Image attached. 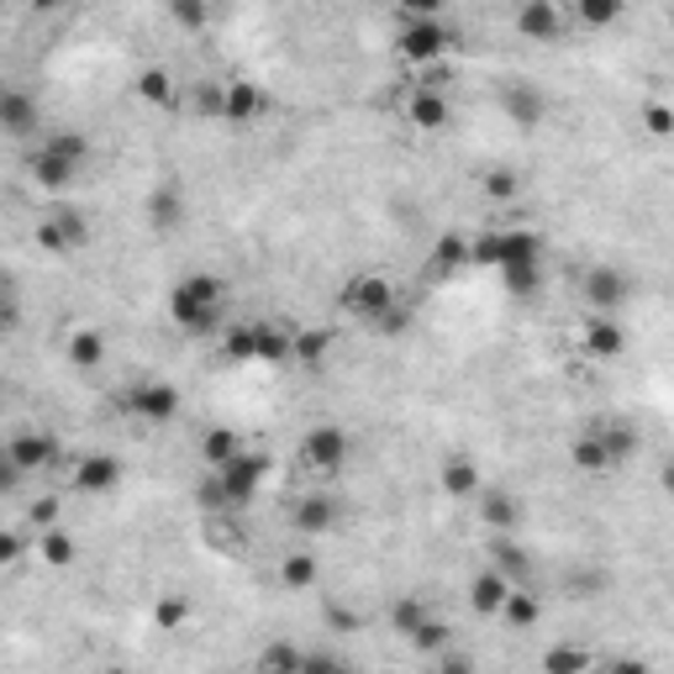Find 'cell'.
Segmentation results:
<instances>
[{
    "label": "cell",
    "instance_id": "6da1fadb",
    "mask_svg": "<svg viewBox=\"0 0 674 674\" xmlns=\"http://www.w3.org/2000/svg\"><path fill=\"white\" fill-rule=\"evenodd\" d=\"M221 301H227V285L217 274H191L168 290V316L185 327V333H211L221 322Z\"/></svg>",
    "mask_w": 674,
    "mask_h": 674
},
{
    "label": "cell",
    "instance_id": "7a4b0ae2",
    "mask_svg": "<svg viewBox=\"0 0 674 674\" xmlns=\"http://www.w3.org/2000/svg\"><path fill=\"white\" fill-rule=\"evenodd\" d=\"M221 348L242 363H280L290 359V348H295V333H280L274 322H238V327H227L221 337Z\"/></svg>",
    "mask_w": 674,
    "mask_h": 674
},
{
    "label": "cell",
    "instance_id": "3957f363",
    "mask_svg": "<svg viewBox=\"0 0 674 674\" xmlns=\"http://www.w3.org/2000/svg\"><path fill=\"white\" fill-rule=\"evenodd\" d=\"M579 295H585V306L596 316H611L632 301V280H627L617 264H590L579 274Z\"/></svg>",
    "mask_w": 674,
    "mask_h": 674
},
{
    "label": "cell",
    "instance_id": "277c9868",
    "mask_svg": "<svg viewBox=\"0 0 674 674\" xmlns=\"http://www.w3.org/2000/svg\"><path fill=\"white\" fill-rule=\"evenodd\" d=\"M343 306L359 316V322H380V316L395 312V285H390L385 274H359V280H348L343 285Z\"/></svg>",
    "mask_w": 674,
    "mask_h": 674
},
{
    "label": "cell",
    "instance_id": "5b68a950",
    "mask_svg": "<svg viewBox=\"0 0 674 674\" xmlns=\"http://www.w3.org/2000/svg\"><path fill=\"white\" fill-rule=\"evenodd\" d=\"M121 401H127V411H132L138 422H148V427H164V422L180 416V390L168 385V380H138Z\"/></svg>",
    "mask_w": 674,
    "mask_h": 674
},
{
    "label": "cell",
    "instance_id": "8992f818",
    "mask_svg": "<svg viewBox=\"0 0 674 674\" xmlns=\"http://www.w3.org/2000/svg\"><path fill=\"white\" fill-rule=\"evenodd\" d=\"M301 464H306L312 475H337V469L348 464V433H343L337 422L312 427V433H306V443H301Z\"/></svg>",
    "mask_w": 674,
    "mask_h": 674
},
{
    "label": "cell",
    "instance_id": "52a82bcc",
    "mask_svg": "<svg viewBox=\"0 0 674 674\" xmlns=\"http://www.w3.org/2000/svg\"><path fill=\"white\" fill-rule=\"evenodd\" d=\"M448 26L437 22V17H422V22H406L401 26V37H395V48H401V58H411V64H433V58H443L448 53Z\"/></svg>",
    "mask_w": 674,
    "mask_h": 674
},
{
    "label": "cell",
    "instance_id": "ba28073f",
    "mask_svg": "<svg viewBox=\"0 0 674 674\" xmlns=\"http://www.w3.org/2000/svg\"><path fill=\"white\" fill-rule=\"evenodd\" d=\"M6 464L22 469V475H37V469H53L58 464V437L48 433H17L6 443Z\"/></svg>",
    "mask_w": 674,
    "mask_h": 674
},
{
    "label": "cell",
    "instance_id": "9c48e42d",
    "mask_svg": "<svg viewBox=\"0 0 674 674\" xmlns=\"http://www.w3.org/2000/svg\"><path fill=\"white\" fill-rule=\"evenodd\" d=\"M264 469H269V458L264 454H248L242 448L227 469H217V480L227 485V496H232V506H248L253 496H259V485H264Z\"/></svg>",
    "mask_w": 674,
    "mask_h": 674
},
{
    "label": "cell",
    "instance_id": "30bf717a",
    "mask_svg": "<svg viewBox=\"0 0 674 674\" xmlns=\"http://www.w3.org/2000/svg\"><path fill=\"white\" fill-rule=\"evenodd\" d=\"M264 111H269V96L259 90V85H248V79H227V85H221V121L253 127Z\"/></svg>",
    "mask_w": 674,
    "mask_h": 674
},
{
    "label": "cell",
    "instance_id": "8fae6325",
    "mask_svg": "<svg viewBox=\"0 0 674 674\" xmlns=\"http://www.w3.org/2000/svg\"><path fill=\"white\" fill-rule=\"evenodd\" d=\"M117 485H121L117 454H85L74 464V490H85V496H106V490H117Z\"/></svg>",
    "mask_w": 674,
    "mask_h": 674
},
{
    "label": "cell",
    "instance_id": "7c38bea8",
    "mask_svg": "<svg viewBox=\"0 0 674 674\" xmlns=\"http://www.w3.org/2000/svg\"><path fill=\"white\" fill-rule=\"evenodd\" d=\"M485 554H490V569H496V575H506L511 585H517V590H528V579H532V558L522 554V543H517L511 532H496Z\"/></svg>",
    "mask_w": 674,
    "mask_h": 674
},
{
    "label": "cell",
    "instance_id": "4fadbf2b",
    "mask_svg": "<svg viewBox=\"0 0 674 674\" xmlns=\"http://www.w3.org/2000/svg\"><path fill=\"white\" fill-rule=\"evenodd\" d=\"M579 343H585V354L590 359H617L627 348V333H622V322L617 316H585V327H579Z\"/></svg>",
    "mask_w": 674,
    "mask_h": 674
},
{
    "label": "cell",
    "instance_id": "5bb4252c",
    "mask_svg": "<svg viewBox=\"0 0 674 674\" xmlns=\"http://www.w3.org/2000/svg\"><path fill=\"white\" fill-rule=\"evenodd\" d=\"M501 106H506V117L517 121V127H537V121L548 117V96H543L532 79H517V85H506V90H501Z\"/></svg>",
    "mask_w": 674,
    "mask_h": 674
},
{
    "label": "cell",
    "instance_id": "9a60e30c",
    "mask_svg": "<svg viewBox=\"0 0 674 674\" xmlns=\"http://www.w3.org/2000/svg\"><path fill=\"white\" fill-rule=\"evenodd\" d=\"M517 32L532 37V43H554L564 32V11L554 0H528V6H517Z\"/></svg>",
    "mask_w": 674,
    "mask_h": 674
},
{
    "label": "cell",
    "instance_id": "2e32d148",
    "mask_svg": "<svg viewBox=\"0 0 674 674\" xmlns=\"http://www.w3.org/2000/svg\"><path fill=\"white\" fill-rule=\"evenodd\" d=\"M0 127L11 132V138H32L37 127H43V111H37V100L26 96V90H0Z\"/></svg>",
    "mask_w": 674,
    "mask_h": 674
},
{
    "label": "cell",
    "instance_id": "e0dca14e",
    "mask_svg": "<svg viewBox=\"0 0 674 674\" xmlns=\"http://www.w3.org/2000/svg\"><path fill=\"white\" fill-rule=\"evenodd\" d=\"M290 528L301 537H322V532L337 528V501L333 496H306V501L290 506Z\"/></svg>",
    "mask_w": 674,
    "mask_h": 674
},
{
    "label": "cell",
    "instance_id": "ac0fdd59",
    "mask_svg": "<svg viewBox=\"0 0 674 674\" xmlns=\"http://www.w3.org/2000/svg\"><path fill=\"white\" fill-rule=\"evenodd\" d=\"M406 117H411V127H422V132H443V127H448V96H443L437 85H416L406 100Z\"/></svg>",
    "mask_w": 674,
    "mask_h": 674
},
{
    "label": "cell",
    "instance_id": "d6986e66",
    "mask_svg": "<svg viewBox=\"0 0 674 674\" xmlns=\"http://www.w3.org/2000/svg\"><path fill=\"white\" fill-rule=\"evenodd\" d=\"M79 168H85V164H74L69 153H58L53 143H43L37 153H32V180H37L43 191H64Z\"/></svg>",
    "mask_w": 674,
    "mask_h": 674
},
{
    "label": "cell",
    "instance_id": "ffe728a7",
    "mask_svg": "<svg viewBox=\"0 0 674 674\" xmlns=\"http://www.w3.org/2000/svg\"><path fill=\"white\" fill-rule=\"evenodd\" d=\"M511 590H517V585H511L506 575H496V569H480V575H475V585H469V606H475L480 617H501L506 601H511Z\"/></svg>",
    "mask_w": 674,
    "mask_h": 674
},
{
    "label": "cell",
    "instance_id": "44dd1931",
    "mask_svg": "<svg viewBox=\"0 0 674 674\" xmlns=\"http://www.w3.org/2000/svg\"><path fill=\"white\" fill-rule=\"evenodd\" d=\"M437 480H443V496H454V501H475L480 496V469H475V458H443V469H437Z\"/></svg>",
    "mask_w": 674,
    "mask_h": 674
},
{
    "label": "cell",
    "instance_id": "7402d4cb",
    "mask_svg": "<svg viewBox=\"0 0 674 674\" xmlns=\"http://www.w3.org/2000/svg\"><path fill=\"white\" fill-rule=\"evenodd\" d=\"M306 659L312 653H301L295 643H264L253 653V674H306Z\"/></svg>",
    "mask_w": 674,
    "mask_h": 674
},
{
    "label": "cell",
    "instance_id": "603a6c76",
    "mask_svg": "<svg viewBox=\"0 0 674 674\" xmlns=\"http://www.w3.org/2000/svg\"><path fill=\"white\" fill-rule=\"evenodd\" d=\"M480 517L490 532H511L522 522V506H517L511 490H480Z\"/></svg>",
    "mask_w": 674,
    "mask_h": 674
},
{
    "label": "cell",
    "instance_id": "cb8c5ba5",
    "mask_svg": "<svg viewBox=\"0 0 674 674\" xmlns=\"http://www.w3.org/2000/svg\"><path fill=\"white\" fill-rule=\"evenodd\" d=\"M569 464L585 469V475H606V469H617L611 454H606V437L596 433V427H590V433H579L575 443H569Z\"/></svg>",
    "mask_w": 674,
    "mask_h": 674
},
{
    "label": "cell",
    "instance_id": "d4e9b609",
    "mask_svg": "<svg viewBox=\"0 0 674 674\" xmlns=\"http://www.w3.org/2000/svg\"><path fill=\"white\" fill-rule=\"evenodd\" d=\"M475 259V242H464L458 232H443V238L433 242V274H454V269H464Z\"/></svg>",
    "mask_w": 674,
    "mask_h": 674
},
{
    "label": "cell",
    "instance_id": "484cf974",
    "mask_svg": "<svg viewBox=\"0 0 674 674\" xmlns=\"http://www.w3.org/2000/svg\"><path fill=\"white\" fill-rule=\"evenodd\" d=\"M238 454H242V443H238V433H232V427H211V433L200 437V458H206L211 469H227Z\"/></svg>",
    "mask_w": 674,
    "mask_h": 674
},
{
    "label": "cell",
    "instance_id": "4316f807",
    "mask_svg": "<svg viewBox=\"0 0 674 674\" xmlns=\"http://www.w3.org/2000/svg\"><path fill=\"white\" fill-rule=\"evenodd\" d=\"M337 333H327V327H306V333H295V348H290V359L295 363H322L327 354H333Z\"/></svg>",
    "mask_w": 674,
    "mask_h": 674
},
{
    "label": "cell",
    "instance_id": "83f0119b",
    "mask_svg": "<svg viewBox=\"0 0 674 674\" xmlns=\"http://www.w3.org/2000/svg\"><path fill=\"white\" fill-rule=\"evenodd\" d=\"M37 554H43V564H48V569H69L74 554H79V543H74L64 528H48L43 537H37Z\"/></svg>",
    "mask_w": 674,
    "mask_h": 674
},
{
    "label": "cell",
    "instance_id": "f1b7e54d",
    "mask_svg": "<svg viewBox=\"0 0 674 674\" xmlns=\"http://www.w3.org/2000/svg\"><path fill=\"white\" fill-rule=\"evenodd\" d=\"M132 85H138V96H143L148 106H168V100H174V74H168L164 64H148Z\"/></svg>",
    "mask_w": 674,
    "mask_h": 674
},
{
    "label": "cell",
    "instance_id": "f546056e",
    "mask_svg": "<svg viewBox=\"0 0 674 674\" xmlns=\"http://www.w3.org/2000/svg\"><path fill=\"white\" fill-rule=\"evenodd\" d=\"M100 359H106V337H100L96 327H79V333H69V363H74V369H96Z\"/></svg>",
    "mask_w": 674,
    "mask_h": 674
},
{
    "label": "cell",
    "instance_id": "4dcf8cb0",
    "mask_svg": "<svg viewBox=\"0 0 674 674\" xmlns=\"http://www.w3.org/2000/svg\"><path fill=\"white\" fill-rule=\"evenodd\" d=\"M543 674H590V653L575 643H554L543 653Z\"/></svg>",
    "mask_w": 674,
    "mask_h": 674
},
{
    "label": "cell",
    "instance_id": "1f68e13d",
    "mask_svg": "<svg viewBox=\"0 0 674 674\" xmlns=\"http://www.w3.org/2000/svg\"><path fill=\"white\" fill-rule=\"evenodd\" d=\"M280 585H285V590H312V585H316V558L301 554V548H295V554H285V558H280Z\"/></svg>",
    "mask_w": 674,
    "mask_h": 674
},
{
    "label": "cell",
    "instance_id": "d6a6232c",
    "mask_svg": "<svg viewBox=\"0 0 674 674\" xmlns=\"http://www.w3.org/2000/svg\"><path fill=\"white\" fill-rule=\"evenodd\" d=\"M422 622H433V611H427V601H422V596H401V601L390 606V627H395L401 638H411Z\"/></svg>",
    "mask_w": 674,
    "mask_h": 674
},
{
    "label": "cell",
    "instance_id": "836d02e7",
    "mask_svg": "<svg viewBox=\"0 0 674 674\" xmlns=\"http://www.w3.org/2000/svg\"><path fill=\"white\" fill-rule=\"evenodd\" d=\"M506 627H517V632H528V627H537V617H543V606H537V596L532 590H511V601H506Z\"/></svg>",
    "mask_w": 674,
    "mask_h": 674
},
{
    "label": "cell",
    "instance_id": "e575fe53",
    "mask_svg": "<svg viewBox=\"0 0 674 674\" xmlns=\"http://www.w3.org/2000/svg\"><path fill=\"white\" fill-rule=\"evenodd\" d=\"M596 433L606 437V454H611V464H627V458L638 454V433H632L627 422H601Z\"/></svg>",
    "mask_w": 674,
    "mask_h": 674
},
{
    "label": "cell",
    "instance_id": "d590c367",
    "mask_svg": "<svg viewBox=\"0 0 674 674\" xmlns=\"http://www.w3.org/2000/svg\"><path fill=\"white\" fill-rule=\"evenodd\" d=\"M501 285H506V295H517V301H528V295H537V285H543V264L501 269Z\"/></svg>",
    "mask_w": 674,
    "mask_h": 674
},
{
    "label": "cell",
    "instance_id": "8d00e7d4",
    "mask_svg": "<svg viewBox=\"0 0 674 674\" xmlns=\"http://www.w3.org/2000/svg\"><path fill=\"white\" fill-rule=\"evenodd\" d=\"M148 211H153V227H180V217H185V200H180V191H153Z\"/></svg>",
    "mask_w": 674,
    "mask_h": 674
},
{
    "label": "cell",
    "instance_id": "74e56055",
    "mask_svg": "<svg viewBox=\"0 0 674 674\" xmlns=\"http://www.w3.org/2000/svg\"><path fill=\"white\" fill-rule=\"evenodd\" d=\"M153 622L164 627V632H180V627L191 622V601H185V596H159V606H153Z\"/></svg>",
    "mask_w": 674,
    "mask_h": 674
},
{
    "label": "cell",
    "instance_id": "f35d334b",
    "mask_svg": "<svg viewBox=\"0 0 674 674\" xmlns=\"http://www.w3.org/2000/svg\"><path fill=\"white\" fill-rule=\"evenodd\" d=\"M448 638H454V632H448V622H437V617H433V622L416 627L406 643H411L416 653H437V649H448Z\"/></svg>",
    "mask_w": 674,
    "mask_h": 674
},
{
    "label": "cell",
    "instance_id": "ab89813d",
    "mask_svg": "<svg viewBox=\"0 0 674 674\" xmlns=\"http://www.w3.org/2000/svg\"><path fill=\"white\" fill-rule=\"evenodd\" d=\"M575 17H579L585 26H611L617 17H622V6H617V0H579Z\"/></svg>",
    "mask_w": 674,
    "mask_h": 674
},
{
    "label": "cell",
    "instance_id": "60d3db41",
    "mask_svg": "<svg viewBox=\"0 0 674 674\" xmlns=\"http://www.w3.org/2000/svg\"><path fill=\"white\" fill-rule=\"evenodd\" d=\"M485 195H490V200H517V195H522L517 168H490V174H485Z\"/></svg>",
    "mask_w": 674,
    "mask_h": 674
},
{
    "label": "cell",
    "instance_id": "b9f144b4",
    "mask_svg": "<svg viewBox=\"0 0 674 674\" xmlns=\"http://www.w3.org/2000/svg\"><path fill=\"white\" fill-rule=\"evenodd\" d=\"M37 248H43V253H74V242H69V232H64V221H58V217L37 221Z\"/></svg>",
    "mask_w": 674,
    "mask_h": 674
},
{
    "label": "cell",
    "instance_id": "7bdbcfd3",
    "mask_svg": "<svg viewBox=\"0 0 674 674\" xmlns=\"http://www.w3.org/2000/svg\"><path fill=\"white\" fill-rule=\"evenodd\" d=\"M168 22L185 26V32H195V26L211 22V11H206V6H195V0H168Z\"/></svg>",
    "mask_w": 674,
    "mask_h": 674
},
{
    "label": "cell",
    "instance_id": "ee69618b",
    "mask_svg": "<svg viewBox=\"0 0 674 674\" xmlns=\"http://www.w3.org/2000/svg\"><path fill=\"white\" fill-rule=\"evenodd\" d=\"M58 511H64L58 496H37V501L26 506V522H32L37 532H48V528H58Z\"/></svg>",
    "mask_w": 674,
    "mask_h": 674
},
{
    "label": "cell",
    "instance_id": "f6af8a7d",
    "mask_svg": "<svg viewBox=\"0 0 674 674\" xmlns=\"http://www.w3.org/2000/svg\"><path fill=\"white\" fill-rule=\"evenodd\" d=\"M195 496H200V506H206L211 517H217V511H238V506H232V496H227V485H221L217 475H211V480H200V490H195Z\"/></svg>",
    "mask_w": 674,
    "mask_h": 674
},
{
    "label": "cell",
    "instance_id": "bcb514c9",
    "mask_svg": "<svg viewBox=\"0 0 674 674\" xmlns=\"http://www.w3.org/2000/svg\"><path fill=\"white\" fill-rule=\"evenodd\" d=\"M643 127H649L653 138H674V106H664V100L643 106Z\"/></svg>",
    "mask_w": 674,
    "mask_h": 674
},
{
    "label": "cell",
    "instance_id": "7dc6e473",
    "mask_svg": "<svg viewBox=\"0 0 674 674\" xmlns=\"http://www.w3.org/2000/svg\"><path fill=\"white\" fill-rule=\"evenodd\" d=\"M48 143L58 148V153H69L74 164H85V159H90V138H85V132H53Z\"/></svg>",
    "mask_w": 674,
    "mask_h": 674
},
{
    "label": "cell",
    "instance_id": "c3c4849f",
    "mask_svg": "<svg viewBox=\"0 0 674 674\" xmlns=\"http://www.w3.org/2000/svg\"><path fill=\"white\" fill-rule=\"evenodd\" d=\"M53 217L64 221V232H69V242H74V248H85V242H90V227H85V217H74L69 206H58Z\"/></svg>",
    "mask_w": 674,
    "mask_h": 674
},
{
    "label": "cell",
    "instance_id": "681fc988",
    "mask_svg": "<svg viewBox=\"0 0 674 674\" xmlns=\"http://www.w3.org/2000/svg\"><path fill=\"white\" fill-rule=\"evenodd\" d=\"M306 674H359V670L343 664V659H333V653H312V659H306Z\"/></svg>",
    "mask_w": 674,
    "mask_h": 674
},
{
    "label": "cell",
    "instance_id": "f907efd6",
    "mask_svg": "<svg viewBox=\"0 0 674 674\" xmlns=\"http://www.w3.org/2000/svg\"><path fill=\"white\" fill-rule=\"evenodd\" d=\"M433 674H475V659L469 653H443L433 664Z\"/></svg>",
    "mask_w": 674,
    "mask_h": 674
},
{
    "label": "cell",
    "instance_id": "816d5d0a",
    "mask_svg": "<svg viewBox=\"0 0 674 674\" xmlns=\"http://www.w3.org/2000/svg\"><path fill=\"white\" fill-rule=\"evenodd\" d=\"M22 558V532H0V564H17Z\"/></svg>",
    "mask_w": 674,
    "mask_h": 674
},
{
    "label": "cell",
    "instance_id": "f5cc1de1",
    "mask_svg": "<svg viewBox=\"0 0 674 674\" xmlns=\"http://www.w3.org/2000/svg\"><path fill=\"white\" fill-rule=\"evenodd\" d=\"M374 333H380V337H395V333H406V312L395 306V312H390V316H380V322H374Z\"/></svg>",
    "mask_w": 674,
    "mask_h": 674
},
{
    "label": "cell",
    "instance_id": "db71d44e",
    "mask_svg": "<svg viewBox=\"0 0 674 674\" xmlns=\"http://www.w3.org/2000/svg\"><path fill=\"white\" fill-rule=\"evenodd\" d=\"M195 106H200V111H211V117H221V85H206V90L195 96Z\"/></svg>",
    "mask_w": 674,
    "mask_h": 674
},
{
    "label": "cell",
    "instance_id": "11a10c76",
    "mask_svg": "<svg viewBox=\"0 0 674 674\" xmlns=\"http://www.w3.org/2000/svg\"><path fill=\"white\" fill-rule=\"evenodd\" d=\"M601 674H653V670L643 664V659H617V664H606Z\"/></svg>",
    "mask_w": 674,
    "mask_h": 674
},
{
    "label": "cell",
    "instance_id": "9f6ffc18",
    "mask_svg": "<svg viewBox=\"0 0 674 674\" xmlns=\"http://www.w3.org/2000/svg\"><path fill=\"white\" fill-rule=\"evenodd\" d=\"M659 485H664V490L674 496V458H664V469H659Z\"/></svg>",
    "mask_w": 674,
    "mask_h": 674
},
{
    "label": "cell",
    "instance_id": "6f0895ef",
    "mask_svg": "<svg viewBox=\"0 0 674 674\" xmlns=\"http://www.w3.org/2000/svg\"><path fill=\"white\" fill-rule=\"evenodd\" d=\"M100 674H127V670H100Z\"/></svg>",
    "mask_w": 674,
    "mask_h": 674
}]
</instances>
